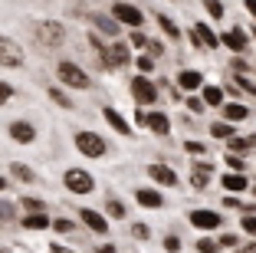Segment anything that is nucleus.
Segmentation results:
<instances>
[{"instance_id": "obj_11", "label": "nucleus", "mask_w": 256, "mask_h": 253, "mask_svg": "<svg viewBox=\"0 0 256 253\" xmlns=\"http://www.w3.org/2000/svg\"><path fill=\"white\" fill-rule=\"evenodd\" d=\"M112 17H118L122 23H128V27H142L144 23V14L135 7V4H125V0H118V4H112Z\"/></svg>"}, {"instance_id": "obj_19", "label": "nucleus", "mask_w": 256, "mask_h": 253, "mask_svg": "<svg viewBox=\"0 0 256 253\" xmlns=\"http://www.w3.org/2000/svg\"><path fill=\"white\" fill-rule=\"evenodd\" d=\"M148 128L158 135V138H168V135H171V119H168L164 112H148Z\"/></svg>"}, {"instance_id": "obj_8", "label": "nucleus", "mask_w": 256, "mask_h": 253, "mask_svg": "<svg viewBox=\"0 0 256 253\" xmlns=\"http://www.w3.org/2000/svg\"><path fill=\"white\" fill-rule=\"evenodd\" d=\"M190 227H197V230H217V227H224V217L217 214V210H207V207H197L188 214Z\"/></svg>"}, {"instance_id": "obj_41", "label": "nucleus", "mask_w": 256, "mask_h": 253, "mask_svg": "<svg viewBox=\"0 0 256 253\" xmlns=\"http://www.w3.org/2000/svg\"><path fill=\"white\" fill-rule=\"evenodd\" d=\"M184 148H188V155H207V145L204 142H184Z\"/></svg>"}, {"instance_id": "obj_51", "label": "nucleus", "mask_w": 256, "mask_h": 253, "mask_svg": "<svg viewBox=\"0 0 256 253\" xmlns=\"http://www.w3.org/2000/svg\"><path fill=\"white\" fill-rule=\"evenodd\" d=\"M240 253H256V237H253V240H250V243H246V246H243V250H240Z\"/></svg>"}, {"instance_id": "obj_5", "label": "nucleus", "mask_w": 256, "mask_h": 253, "mask_svg": "<svg viewBox=\"0 0 256 253\" xmlns=\"http://www.w3.org/2000/svg\"><path fill=\"white\" fill-rule=\"evenodd\" d=\"M132 96H135V105H154L158 102V86L142 73L132 79Z\"/></svg>"}, {"instance_id": "obj_35", "label": "nucleus", "mask_w": 256, "mask_h": 253, "mask_svg": "<svg viewBox=\"0 0 256 253\" xmlns=\"http://www.w3.org/2000/svg\"><path fill=\"white\" fill-rule=\"evenodd\" d=\"M53 230H56V233H72L76 223L69 220V217H60V220H53Z\"/></svg>"}, {"instance_id": "obj_16", "label": "nucleus", "mask_w": 256, "mask_h": 253, "mask_svg": "<svg viewBox=\"0 0 256 253\" xmlns=\"http://www.w3.org/2000/svg\"><path fill=\"white\" fill-rule=\"evenodd\" d=\"M92 23H96V30L98 33H106V37H118V30H122V20L118 17H106V14H92Z\"/></svg>"}, {"instance_id": "obj_14", "label": "nucleus", "mask_w": 256, "mask_h": 253, "mask_svg": "<svg viewBox=\"0 0 256 253\" xmlns=\"http://www.w3.org/2000/svg\"><path fill=\"white\" fill-rule=\"evenodd\" d=\"M148 174H151V181L154 184H164V187H178V174H174V168H168V164H151L148 168Z\"/></svg>"}, {"instance_id": "obj_20", "label": "nucleus", "mask_w": 256, "mask_h": 253, "mask_svg": "<svg viewBox=\"0 0 256 253\" xmlns=\"http://www.w3.org/2000/svg\"><path fill=\"white\" fill-rule=\"evenodd\" d=\"M82 223L89 227L92 233H106V230H108L106 214H98V210H89V207H82Z\"/></svg>"}, {"instance_id": "obj_17", "label": "nucleus", "mask_w": 256, "mask_h": 253, "mask_svg": "<svg viewBox=\"0 0 256 253\" xmlns=\"http://www.w3.org/2000/svg\"><path fill=\"white\" fill-rule=\"evenodd\" d=\"M135 201L142 204V207H148V210H158V207H164V197H161L154 187H138L135 191Z\"/></svg>"}, {"instance_id": "obj_30", "label": "nucleus", "mask_w": 256, "mask_h": 253, "mask_svg": "<svg viewBox=\"0 0 256 253\" xmlns=\"http://www.w3.org/2000/svg\"><path fill=\"white\" fill-rule=\"evenodd\" d=\"M224 246H220V240H210V237H200L197 240V253H220Z\"/></svg>"}, {"instance_id": "obj_46", "label": "nucleus", "mask_w": 256, "mask_h": 253, "mask_svg": "<svg viewBox=\"0 0 256 253\" xmlns=\"http://www.w3.org/2000/svg\"><path fill=\"white\" fill-rule=\"evenodd\" d=\"M240 243V237H236V233H220V246H226V250H230V246H236Z\"/></svg>"}, {"instance_id": "obj_53", "label": "nucleus", "mask_w": 256, "mask_h": 253, "mask_svg": "<svg viewBox=\"0 0 256 253\" xmlns=\"http://www.w3.org/2000/svg\"><path fill=\"white\" fill-rule=\"evenodd\" d=\"M4 187H7V178H4V174H0V191H4Z\"/></svg>"}, {"instance_id": "obj_1", "label": "nucleus", "mask_w": 256, "mask_h": 253, "mask_svg": "<svg viewBox=\"0 0 256 253\" xmlns=\"http://www.w3.org/2000/svg\"><path fill=\"white\" fill-rule=\"evenodd\" d=\"M98 53V60H102V66L106 69H125L128 63H132V53H128V43H108L102 46Z\"/></svg>"}, {"instance_id": "obj_15", "label": "nucleus", "mask_w": 256, "mask_h": 253, "mask_svg": "<svg viewBox=\"0 0 256 253\" xmlns=\"http://www.w3.org/2000/svg\"><path fill=\"white\" fill-rule=\"evenodd\" d=\"M220 184H224L226 194H240V191H246V187H250V181H246V174H243V171H226V174H220Z\"/></svg>"}, {"instance_id": "obj_13", "label": "nucleus", "mask_w": 256, "mask_h": 253, "mask_svg": "<svg viewBox=\"0 0 256 253\" xmlns=\"http://www.w3.org/2000/svg\"><path fill=\"white\" fill-rule=\"evenodd\" d=\"M178 89H184V92L204 89V73L200 69H181V73H178Z\"/></svg>"}, {"instance_id": "obj_28", "label": "nucleus", "mask_w": 256, "mask_h": 253, "mask_svg": "<svg viewBox=\"0 0 256 253\" xmlns=\"http://www.w3.org/2000/svg\"><path fill=\"white\" fill-rule=\"evenodd\" d=\"M158 27H161V30H164L171 40H181V27H178V23H174L168 14H158Z\"/></svg>"}, {"instance_id": "obj_27", "label": "nucleus", "mask_w": 256, "mask_h": 253, "mask_svg": "<svg viewBox=\"0 0 256 253\" xmlns=\"http://www.w3.org/2000/svg\"><path fill=\"white\" fill-rule=\"evenodd\" d=\"M10 174H14L16 181H23V184H30V181H33V168H30V164H23V161L10 164Z\"/></svg>"}, {"instance_id": "obj_45", "label": "nucleus", "mask_w": 256, "mask_h": 253, "mask_svg": "<svg viewBox=\"0 0 256 253\" xmlns=\"http://www.w3.org/2000/svg\"><path fill=\"white\" fill-rule=\"evenodd\" d=\"M14 204H7V201H0V220H14Z\"/></svg>"}, {"instance_id": "obj_6", "label": "nucleus", "mask_w": 256, "mask_h": 253, "mask_svg": "<svg viewBox=\"0 0 256 253\" xmlns=\"http://www.w3.org/2000/svg\"><path fill=\"white\" fill-rule=\"evenodd\" d=\"M56 76H60V82H66V86H72V89H89V76H86V69H79L69 60L56 66Z\"/></svg>"}, {"instance_id": "obj_40", "label": "nucleus", "mask_w": 256, "mask_h": 253, "mask_svg": "<svg viewBox=\"0 0 256 253\" xmlns=\"http://www.w3.org/2000/svg\"><path fill=\"white\" fill-rule=\"evenodd\" d=\"M10 99H14V86L10 82H0V105H7Z\"/></svg>"}, {"instance_id": "obj_21", "label": "nucleus", "mask_w": 256, "mask_h": 253, "mask_svg": "<svg viewBox=\"0 0 256 253\" xmlns=\"http://www.w3.org/2000/svg\"><path fill=\"white\" fill-rule=\"evenodd\" d=\"M102 115H106V122H108V125H112L118 135H125V138L132 135V125H128V122L122 119V112H115L112 105H108V109H102Z\"/></svg>"}, {"instance_id": "obj_43", "label": "nucleus", "mask_w": 256, "mask_h": 253, "mask_svg": "<svg viewBox=\"0 0 256 253\" xmlns=\"http://www.w3.org/2000/svg\"><path fill=\"white\" fill-rule=\"evenodd\" d=\"M128 43H135L138 46V50H148V37H144V33H132V37H128Z\"/></svg>"}, {"instance_id": "obj_34", "label": "nucleus", "mask_w": 256, "mask_h": 253, "mask_svg": "<svg viewBox=\"0 0 256 253\" xmlns=\"http://www.w3.org/2000/svg\"><path fill=\"white\" fill-rule=\"evenodd\" d=\"M50 99H53L56 105H62V109H72V99H69V96H66L62 89H56V86L50 89Z\"/></svg>"}, {"instance_id": "obj_32", "label": "nucleus", "mask_w": 256, "mask_h": 253, "mask_svg": "<svg viewBox=\"0 0 256 253\" xmlns=\"http://www.w3.org/2000/svg\"><path fill=\"white\" fill-rule=\"evenodd\" d=\"M204 10H207V14L214 17V20H224V4H220V0H204Z\"/></svg>"}, {"instance_id": "obj_24", "label": "nucleus", "mask_w": 256, "mask_h": 253, "mask_svg": "<svg viewBox=\"0 0 256 253\" xmlns=\"http://www.w3.org/2000/svg\"><path fill=\"white\" fill-rule=\"evenodd\" d=\"M236 122H214V125H210V135H214V138H224V142H230V138H234V135H236Z\"/></svg>"}, {"instance_id": "obj_54", "label": "nucleus", "mask_w": 256, "mask_h": 253, "mask_svg": "<svg viewBox=\"0 0 256 253\" xmlns=\"http://www.w3.org/2000/svg\"><path fill=\"white\" fill-rule=\"evenodd\" d=\"M0 253H14V250H4V246H0Z\"/></svg>"}, {"instance_id": "obj_26", "label": "nucleus", "mask_w": 256, "mask_h": 253, "mask_svg": "<svg viewBox=\"0 0 256 253\" xmlns=\"http://www.w3.org/2000/svg\"><path fill=\"white\" fill-rule=\"evenodd\" d=\"M226 151H236V155H250L253 151V145H250V135L243 138V135H234L230 142H226Z\"/></svg>"}, {"instance_id": "obj_36", "label": "nucleus", "mask_w": 256, "mask_h": 253, "mask_svg": "<svg viewBox=\"0 0 256 253\" xmlns=\"http://www.w3.org/2000/svg\"><path fill=\"white\" fill-rule=\"evenodd\" d=\"M240 227H243V233H250V237H256V214H243Z\"/></svg>"}, {"instance_id": "obj_48", "label": "nucleus", "mask_w": 256, "mask_h": 253, "mask_svg": "<svg viewBox=\"0 0 256 253\" xmlns=\"http://www.w3.org/2000/svg\"><path fill=\"white\" fill-rule=\"evenodd\" d=\"M148 53H151V56H161V53H164V43H158V40H148Z\"/></svg>"}, {"instance_id": "obj_3", "label": "nucleus", "mask_w": 256, "mask_h": 253, "mask_svg": "<svg viewBox=\"0 0 256 253\" xmlns=\"http://www.w3.org/2000/svg\"><path fill=\"white\" fill-rule=\"evenodd\" d=\"M62 184L72 194H92L96 191V181H92V174L86 171V168H69V171L62 174Z\"/></svg>"}, {"instance_id": "obj_22", "label": "nucleus", "mask_w": 256, "mask_h": 253, "mask_svg": "<svg viewBox=\"0 0 256 253\" xmlns=\"http://www.w3.org/2000/svg\"><path fill=\"white\" fill-rule=\"evenodd\" d=\"M220 109H224V119L226 122H243V119H250V109L243 102H224Z\"/></svg>"}, {"instance_id": "obj_37", "label": "nucleus", "mask_w": 256, "mask_h": 253, "mask_svg": "<svg viewBox=\"0 0 256 253\" xmlns=\"http://www.w3.org/2000/svg\"><path fill=\"white\" fill-rule=\"evenodd\" d=\"M204 109H207V102H204V99H197V96H188V112H194V115H200Z\"/></svg>"}, {"instance_id": "obj_42", "label": "nucleus", "mask_w": 256, "mask_h": 253, "mask_svg": "<svg viewBox=\"0 0 256 253\" xmlns=\"http://www.w3.org/2000/svg\"><path fill=\"white\" fill-rule=\"evenodd\" d=\"M230 69H234V73H250V63L243 60V56H234V60H230Z\"/></svg>"}, {"instance_id": "obj_9", "label": "nucleus", "mask_w": 256, "mask_h": 253, "mask_svg": "<svg viewBox=\"0 0 256 253\" xmlns=\"http://www.w3.org/2000/svg\"><path fill=\"white\" fill-rule=\"evenodd\" d=\"M0 66H7V69L23 66V50H20V43H14L10 37H0Z\"/></svg>"}, {"instance_id": "obj_2", "label": "nucleus", "mask_w": 256, "mask_h": 253, "mask_svg": "<svg viewBox=\"0 0 256 253\" xmlns=\"http://www.w3.org/2000/svg\"><path fill=\"white\" fill-rule=\"evenodd\" d=\"M33 33H36V40L43 46H60L62 40H66L62 23H56V20H36V23H33Z\"/></svg>"}, {"instance_id": "obj_47", "label": "nucleus", "mask_w": 256, "mask_h": 253, "mask_svg": "<svg viewBox=\"0 0 256 253\" xmlns=\"http://www.w3.org/2000/svg\"><path fill=\"white\" fill-rule=\"evenodd\" d=\"M23 207L33 214V210H43V201H36V197H23Z\"/></svg>"}, {"instance_id": "obj_38", "label": "nucleus", "mask_w": 256, "mask_h": 253, "mask_svg": "<svg viewBox=\"0 0 256 253\" xmlns=\"http://www.w3.org/2000/svg\"><path fill=\"white\" fill-rule=\"evenodd\" d=\"M132 237H135V240H148L151 237L148 223H132Z\"/></svg>"}, {"instance_id": "obj_10", "label": "nucleus", "mask_w": 256, "mask_h": 253, "mask_svg": "<svg viewBox=\"0 0 256 253\" xmlns=\"http://www.w3.org/2000/svg\"><path fill=\"white\" fill-rule=\"evenodd\" d=\"M190 43L200 46V50H217V46H224L220 37L207 27V23H194V27H190Z\"/></svg>"}, {"instance_id": "obj_7", "label": "nucleus", "mask_w": 256, "mask_h": 253, "mask_svg": "<svg viewBox=\"0 0 256 253\" xmlns=\"http://www.w3.org/2000/svg\"><path fill=\"white\" fill-rule=\"evenodd\" d=\"M220 43L234 53V56H243V53L250 50V33L243 30V27H230V30L220 33Z\"/></svg>"}, {"instance_id": "obj_49", "label": "nucleus", "mask_w": 256, "mask_h": 253, "mask_svg": "<svg viewBox=\"0 0 256 253\" xmlns=\"http://www.w3.org/2000/svg\"><path fill=\"white\" fill-rule=\"evenodd\" d=\"M243 7H246V14L256 20V0H243Z\"/></svg>"}, {"instance_id": "obj_31", "label": "nucleus", "mask_w": 256, "mask_h": 253, "mask_svg": "<svg viewBox=\"0 0 256 253\" xmlns=\"http://www.w3.org/2000/svg\"><path fill=\"white\" fill-rule=\"evenodd\" d=\"M106 214L115 217V220H122V217H125V204L115 201V197H108V201H106Z\"/></svg>"}, {"instance_id": "obj_39", "label": "nucleus", "mask_w": 256, "mask_h": 253, "mask_svg": "<svg viewBox=\"0 0 256 253\" xmlns=\"http://www.w3.org/2000/svg\"><path fill=\"white\" fill-rule=\"evenodd\" d=\"M151 69H154V56H151V53H148V56H138V73L148 76Z\"/></svg>"}, {"instance_id": "obj_4", "label": "nucleus", "mask_w": 256, "mask_h": 253, "mask_svg": "<svg viewBox=\"0 0 256 253\" xmlns=\"http://www.w3.org/2000/svg\"><path fill=\"white\" fill-rule=\"evenodd\" d=\"M106 138L96 132H76V151H82L86 158H102L106 155Z\"/></svg>"}, {"instance_id": "obj_12", "label": "nucleus", "mask_w": 256, "mask_h": 253, "mask_svg": "<svg viewBox=\"0 0 256 253\" xmlns=\"http://www.w3.org/2000/svg\"><path fill=\"white\" fill-rule=\"evenodd\" d=\"M10 138H14L16 145H33V138H36V128H33V122H10Z\"/></svg>"}, {"instance_id": "obj_55", "label": "nucleus", "mask_w": 256, "mask_h": 253, "mask_svg": "<svg viewBox=\"0 0 256 253\" xmlns=\"http://www.w3.org/2000/svg\"><path fill=\"white\" fill-rule=\"evenodd\" d=\"M253 194H256V181H253Z\"/></svg>"}, {"instance_id": "obj_50", "label": "nucleus", "mask_w": 256, "mask_h": 253, "mask_svg": "<svg viewBox=\"0 0 256 253\" xmlns=\"http://www.w3.org/2000/svg\"><path fill=\"white\" fill-rule=\"evenodd\" d=\"M50 253H72L69 246H60V243H50Z\"/></svg>"}, {"instance_id": "obj_44", "label": "nucleus", "mask_w": 256, "mask_h": 253, "mask_svg": "<svg viewBox=\"0 0 256 253\" xmlns=\"http://www.w3.org/2000/svg\"><path fill=\"white\" fill-rule=\"evenodd\" d=\"M164 250L168 253H178V250H181V237H174V233H171V237H164Z\"/></svg>"}, {"instance_id": "obj_18", "label": "nucleus", "mask_w": 256, "mask_h": 253, "mask_svg": "<svg viewBox=\"0 0 256 253\" xmlns=\"http://www.w3.org/2000/svg\"><path fill=\"white\" fill-rule=\"evenodd\" d=\"M210 174H214V168L207 161H194V168H190V184H194L197 191H204V187L210 184Z\"/></svg>"}, {"instance_id": "obj_29", "label": "nucleus", "mask_w": 256, "mask_h": 253, "mask_svg": "<svg viewBox=\"0 0 256 253\" xmlns=\"http://www.w3.org/2000/svg\"><path fill=\"white\" fill-rule=\"evenodd\" d=\"M243 158L246 155H236V151H226V168H230V171H246V161H243Z\"/></svg>"}, {"instance_id": "obj_52", "label": "nucleus", "mask_w": 256, "mask_h": 253, "mask_svg": "<svg viewBox=\"0 0 256 253\" xmlns=\"http://www.w3.org/2000/svg\"><path fill=\"white\" fill-rule=\"evenodd\" d=\"M98 253H118V250H115L112 243H106V246H102V250H98Z\"/></svg>"}, {"instance_id": "obj_23", "label": "nucleus", "mask_w": 256, "mask_h": 253, "mask_svg": "<svg viewBox=\"0 0 256 253\" xmlns=\"http://www.w3.org/2000/svg\"><path fill=\"white\" fill-rule=\"evenodd\" d=\"M200 96H204V102H207V105H214V109H217V105H224V96H226V89H220V86H207V82H204Z\"/></svg>"}, {"instance_id": "obj_33", "label": "nucleus", "mask_w": 256, "mask_h": 253, "mask_svg": "<svg viewBox=\"0 0 256 253\" xmlns=\"http://www.w3.org/2000/svg\"><path fill=\"white\" fill-rule=\"evenodd\" d=\"M234 76H236V86H240L243 92H250V96H256V82L250 79L246 73H234Z\"/></svg>"}, {"instance_id": "obj_25", "label": "nucleus", "mask_w": 256, "mask_h": 253, "mask_svg": "<svg viewBox=\"0 0 256 253\" xmlns=\"http://www.w3.org/2000/svg\"><path fill=\"white\" fill-rule=\"evenodd\" d=\"M23 227H26V230H46V227H50V220H46L43 210H33V214L23 217Z\"/></svg>"}]
</instances>
